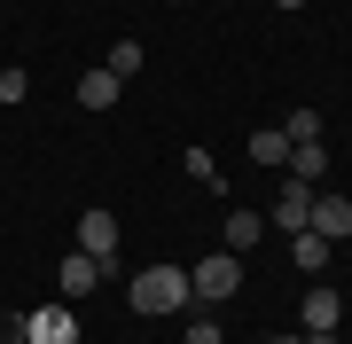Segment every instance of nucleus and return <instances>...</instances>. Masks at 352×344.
<instances>
[{"mask_svg": "<svg viewBox=\"0 0 352 344\" xmlns=\"http://www.w3.org/2000/svg\"><path fill=\"white\" fill-rule=\"evenodd\" d=\"M321 172H329V149H321V141H298V149H289V165H282V180H305V188H314Z\"/></svg>", "mask_w": 352, "mask_h": 344, "instance_id": "9d476101", "label": "nucleus"}, {"mask_svg": "<svg viewBox=\"0 0 352 344\" xmlns=\"http://www.w3.org/2000/svg\"><path fill=\"white\" fill-rule=\"evenodd\" d=\"M118 242H126V235H118V219L110 211H78V235H71V251H87V258H102V266H118Z\"/></svg>", "mask_w": 352, "mask_h": 344, "instance_id": "7ed1b4c3", "label": "nucleus"}, {"mask_svg": "<svg viewBox=\"0 0 352 344\" xmlns=\"http://www.w3.org/2000/svg\"><path fill=\"white\" fill-rule=\"evenodd\" d=\"M274 8H305V0H274Z\"/></svg>", "mask_w": 352, "mask_h": 344, "instance_id": "412c9836", "label": "nucleus"}, {"mask_svg": "<svg viewBox=\"0 0 352 344\" xmlns=\"http://www.w3.org/2000/svg\"><path fill=\"white\" fill-rule=\"evenodd\" d=\"M314 235H329V242H344L352 235V196H314V219H305Z\"/></svg>", "mask_w": 352, "mask_h": 344, "instance_id": "423d86ee", "label": "nucleus"}, {"mask_svg": "<svg viewBox=\"0 0 352 344\" xmlns=\"http://www.w3.org/2000/svg\"><path fill=\"white\" fill-rule=\"evenodd\" d=\"M0 344H24V321H8V313H0Z\"/></svg>", "mask_w": 352, "mask_h": 344, "instance_id": "6ab92c4d", "label": "nucleus"}, {"mask_svg": "<svg viewBox=\"0 0 352 344\" xmlns=\"http://www.w3.org/2000/svg\"><path fill=\"white\" fill-rule=\"evenodd\" d=\"M266 219H274L282 235H298L305 219H314V188H305V180H282V188H274V211H266Z\"/></svg>", "mask_w": 352, "mask_h": 344, "instance_id": "39448f33", "label": "nucleus"}, {"mask_svg": "<svg viewBox=\"0 0 352 344\" xmlns=\"http://www.w3.org/2000/svg\"><path fill=\"white\" fill-rule=\"evenodd\" d=\"M188 344H227V336H219V321H204V313H196V321H188Z\"/></svg>", "mask_w": 352, "mask_h": 344, "instance_id": "a211bd4d", "label": "nucleus"}, {"mask_svg": "<svg viewBox=\"0 0 352 344\" xmlns=\"http://www.w3.org/2000/svg\"><path fill=\"white\" fill-rule=\"evenodd\" d=\"M126 297H133V313H180V306H196V290H188V266H173V258L141 266V274L126 282Z\"/></svg>", "mask_w": 352, "mask_h": 344, "instance_id": "f257e3e1", "label": "nucleus"}, {"mask_svg": "<svg viewBox=\"0 0 352 344\" xmlns=\"http://www.w3.org/2000/svg\"><path fill=\"white\" fill-rule=\"evenodd\" d=\"M251 157H258L266 172H282V165H289V133H282V126H258V133H251Z\"/></svg>", "mask_w": 352, "mask_h": 344, "instance_id": "ddd939ff", "label": "nucleus"}, {"mask_svg": "<svg viewBox=\"0 0 352 344\" xmlns=\"http://www.w3.org/2000/svg\"><path fill=\"white\" fill-rule=\"evenodd\" d=\"M102 274H110L102 258H87V251H63V297H87Z\"/></svg>", "mask_w": 352, "mask_h": 344, "instance_id": "0eeeda50", "label": "nucleus"}, {"mask_svg": "<svg viewBox=\"0 0 352 344\" xmlns=\"http://www.w3.org/2000/svg\"><path fill=\"white\" fill-rule=\"evenodd\" d=\"M173 8H180V0H173Z\"/></svg>", "mask_w": 352, "mask_h": 344, "instance_id": "4be33fe9", "label": "nucleus"}, {"mask_svg": "<svg viewBox=\"0 0 352 344\" xmlns=\"http://www.w3.org/2000/svg\"><path fill=\"white\" fill-rule=\"evenodd\" d=\"M118 94H126V87H118V78L102 71V63H94L87 78H78V110H118Z\"/></svg>", "mask_w": 352, "mask_h": 344, "instance_id": "6e6552de", "label": "nucleus"}, {"mask_svg": "<svg viewBox=\"0 0 352 344\" xmlns=\"http://www.w3.org/2000/svg\"><path fill=\"white\" fill-rule=\"evenodd\" d=\"M188 290H196V306H227V297L243 290V258H235V251L196 258V266H188Z\"/></svg>", "mask_w": 352, "mask_h": 344, "instance_id": "f03ea898", "label": "nucleus"}, {"mask_svg": "<svg viewBox=\"0 0 352 344\" xmlns=\"http://www.w3.org/2000/svg\"><path fill=\"white\" fill-rule=\"evenodd\" d=\"M188 180H204V188H219V180H227V172L212 165V149H188Z\"/></svg>", "mask_w": 352, "mask_h": 344, "instance_id": "dca6fc26", "label": "nucleus"}, {"mask_svg": "<svg viewBox=\"0 0 352 344\" xmlns=\"http://www.w3.org/2000/svg\"><path fill=\"white\" fill-rule=\"evenodd\" d=\"M102 71H110L118 87H126V78L141 71V39H110V55H102Z\"/></svg>", "mask_w": 352, "mask_h": 344, "instance_id": "4468645a", "label": "nucleus"}, {"mask_svg": "<svg viewBox=\"0 0 352 344\" xmlns=\"http://www.w3.org/2000/svg\"><path fill=\"white\" fill-rule=\"evenodd\" d=\"M337 321H344V297L314 282V290H305V329H337Z\"/></svg>", "mask_w": 352, "mask_h": 344, "instance_id": "f8f14e48", "label": "nucleus"}, {"mask_svg": "<svg viewBox=\"0 0 352 344\" xmlns=\"http://www.w3.org/2000/svg\"><path fill=\"white\" fill-rule=\"evenodd\" d=\"M282 133H289V149H298V141H321V110H289Z\"/></svg>", "mask_w": 352, "mask_h": 344, "instance_id": "2eb2a0df", "label": "nucleus"}, {"mask_svg": "<svg viewBox=\"0 0 352 344\" xmlns=\"http://www.w3.org/2000/svg\"><path fill=\"white\" fill-rule=\"evenodd\" d=\"M258 235H266V219H258V211H227V227H219V251H235V258H243Z\"/></svg>", "mask_w": 352, "mask_h": 344, "instance_id": "9b49d317", "label": "nucleus"}, {"mask_svg": "<svg viewBox=\"0 0 352 344\" xmlns=\"http://www.w3.org/2000/svg\"><path fill=\"white\" fill-rule=\"evenodd\" d=\"M24 94H32V71L8 63V71H0V102H24Z\"/></svg>", "mask_w": 352, "mask_h": 344, "instance_id": "f3484780", "label": "nucleus"}, {"mask_svg": "<svg viewBox=\"0 0 352 344\" xmlns=\"http://www.w3.org/2000/svg\"><path fill=\"white\" fill-rule=\"evenodd\" d=\"M329 251H337V242L314 235V227H298V235H289V258H298V274H321V266H329Z\"/></svg>", "mask_w": 352, "mask_h": 344, "instance_id": "1a4fd4ad", "label": "nucleus"}, {"mask_svg": "<svg viewBox=\"0 0 352 344\" xmlns=\"http://www.w3.org/2000/svg\"><path fill=\"white\" fill-rule=\"evenodd\" d=\"M24 344H78V313H71V306H39V313H24Z\"/></svg>", "mask_w": 352, "mask_h": 344, "instance_id": "20e7f679", "label": "nucleus"}, {"mask_svg": "<svg viewBox=\"0 0 352 344\" xmlns=\"http://www.w3.org/2000/svg\"><path fill=\"white\" fill-rule=\"evenodd\" d=\"M266 344H305V329H298V336H266Z\"/></svg>", "mask_w": 352, "mask_h": 344, "instance_id": "aec40b11", "label": "nucleus"}]
</instances>
